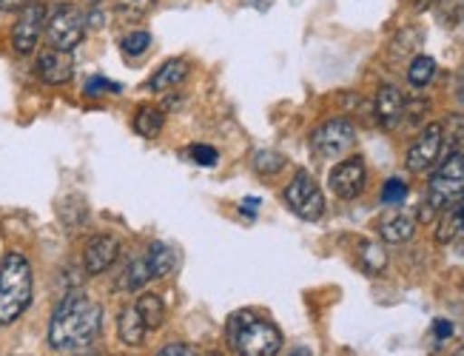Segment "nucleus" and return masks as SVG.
<instances>
[{
    "mask_svg": "<svg viewBox=\"0 0 464 356\" xmlns=\"http://www.w3.org/2000/svg\"><path fill=\"white\" fill-rule=\"evenodd\" d=\"M331 191L339 197V200H356V197L365 191V183H368V168H365V160L362 157H348V160H342L334 166L331 177Z\"/></svg>",
    "mask_w": 464,
    "mask_h": 356,
    "instance_id": "obj_9",
    "label": "nucleus"
},
{
    "mask_svg": "<svg viewBox=\"0 0 464 356\" xmlns=\"http://www.w3.org/2000/svg\"><path fill=\"white\" fill-rule=\"evenodd\" d=\"M188 77V61H183V57H177V61H169L160 66L151 81H149V89L157 91V94H166V91H174L179 83H183Z\"/></svg>",
    "mask_w": 464,
    "mask_h": 356,
    "instance_id": "obj_14",
    "label": "nucleus"
},
{
    "mask_svg": "<svg viewBox=\"0 0 464 356\" xmlns=\"http://www.w3.org/2000/svg\"><path fill=\"white\" fill-rule=\"evenodd\" d=\"M188 154H191V163L203 166V168H211V166H217V160H219L217 149H214V146H206V143L191 146V149H188Z\"/></svg>",
    "mask_w": 464,
    "mask_h": 356,
    "instance_id": "obj_30",
    "label": "nucleus"
},
{
    "mask_svg": "<svg viewBox=\"0 0 464 356\" xmlns=\"http://www.w3.org/2000/svg\"><path fill=\"white\" fill-rule=\"evenodd\" d=\"M441 149H445V143H441V123H430L419 131V137L411 143L408 149V171L413 174H421L436 166V160L441 157Z\"/></svg>",
    "mask_w": 464,
    "mask_h": 356,
    "instance_id": "obj_10",
    "label": "nucleus"
},
{
    "mask_svg": "<svg viewBox=\"0 0 464 356\" xmlns=\"http://www.w3.org/2000/svg\"><path fill=\"white\" fill-rule=\"evenodd\" d=\"M464 200V154H448L428 183V206L439 214Z\"/></svg>",
    "mask_w": 464,
    "mask_h": 356,
    "instance_id": "obj_4",
    "label": "nucleus"
},
{
    "mask_svg": "<svg viewBox=\"0 0 464 356\" xmlns=\"http://www.w3.org/2000/svg\"><path fill=\"white\" fill-rule=\"evenodd\" d=\"M117 91H120V86H117V83H111V81H106V77H92V81L86 83V94H89V97L117 94Z\"/></svg>",
    "mask_w": 464,
    "mask_h": 356,
    "instance_id": "obj_31",
    "label": "nucleus"
},
{
    "mask_svg": "<svg viewBox=\"0 0 464 356\" xmlns=\"http://www.w3.org/2000/svg\"><path fill=\"white\" fill-rule=\"evenodd\" d=\"M291 356H314V353H311L308 348H296V351H294Z\"/></svg>",
    "mask_w": 464,
    "mask_h": 356,
    "instance_id": "obj_38",
    "label": "nucleus"
},
{
    "mask_svg": "<svg viewBox=\"0 0 464 356\" xmlns=\"http://www.w3.org/2000/svg\"><path fill=\"white\" fill-rule=\"evenodd\" d=\"M120 46H123V52L129 54V57H140V54H146L149 52V46H151V34L149 32H129L123 41H120Z\"/></svg>",
    "mask_w": 464,
    "mask_h": 356,
    "instance_id": "obj_28",
    "label": "nucleus"
},
{
    "mask_svg": "<svg viewBox=\"0 0 464 356\" xmlns=\"http://www.w3.org/2000/svg\"><path fill=\"white\" fill-rule=\"evenodd\" d=\"M208 356H217V353H208Z\"/></svg>",
    "mask_w": 464,
    "mask_h": 356,
    "instance_id": "obj_42",
    "label": "nucleus"
},
{
    "mask_svg": "<svg viewBox=\"0 0 464 356\" xmlns=\"http://www.w3.org/2000/svg\"><path fill=\"white\" fill-rule=\"evenodd\" d=\"M24 4H26V0H0V12H14Z\"/></svg>",
    "mask_w": 464,
    "mask_h": 356,
    "instance_id": "obj_35",
    "label": "nucleus"
},
{
    "mask_svg": "<svg viewBox=\"0 0 464 356\" xmlns=\"http://www.w3.org/2000/svg\"><path fill=\"white\" fill-rule=\"evenodd\" d=\"M359 265L365 268V274L371 276H379L388 265V251L382 248L379 243H365L359 248Z\"/></svg>",
    "mask_w": 464,
    "mask_h": 356,
    "instance_id": "obj_23",
    "label": "nucleus"
},
{
    "mask_svg": "<svg viewBox=\"0 0 464 356\" xmlns=\"http://www.w3.org/2000/svg\"><path fill=\"white\" fill-rule=\"evenodd\" d=\"M134 308H137L140 316H143V322H146L149 331L163 328V322H166V303H163V296H160V293H143Z\"/></svg>",
    "mask_w": 464,
    "mask_h": 356,
    "instance_id": "obj_18",
    "label": "nucleus"
},
{
    "mask_svg": "<svg viewBox=\"0 0 464 356\" xmlns=\"http://www.w3.org/2000/svg\"><path fill=\"white\" fill-rule=\"evenodd\" d=\"M405 94H401L396 86H379L376 91V123L382 129H396L401 123V117H405Z\"/></svg>",
    "mask_w": 464,
    "mask_h": 356,
    "instance_id": "obj_13",
    "label": "nucleus"
},
{
    "mask_svg": "<svg viewBox=\"0 0 464 356\" xmlns=\"http://www.w3.org/2000/svg\"><path fill=\"white\" fill-rule=\"evenodd\" d=\"M149 280H151L149 263H146V256H140V260H131L126 265L123 276H120V288H123V291H140Z\"/></svg>",
    "mask_w": 464,
    "mask_h": 356,
    "instance_id": "obj_24",
    "label": "nucleus"
},
{
    "mask_svg": "<svg viewBox=\"0 0 464 356\" xmlns=\"http://www.w3.org/2000/svg\"><path fill=\"white\" fill-rule=\"evenodd\" d=\"M254 168L259 174H266V177L279 174L282 168H285V157H282L279 151H256L254 154Z\"/></svg>",
    "mask_w": 464,
    "mask_h": 356,
    "instance_id": "obj_27",
    "label": "nucleus"
},
{
    "mask_svg": "<svg viewBox=\"0 0 464 356\" xmlns=\"http://www.w3.org/2000/svg\"><path fill=\"white\" fill-rule=\"evenodd\" d=\"M433 331H436V340L439 342H445V340H450V336H453V325L448 320H436L433 322Z\"/></svg>",
    "mask_w": 464,
    "mask_h": 356,
    "instance_id": "obj_33",
    "label": "nucleus"
},
{
    "mask_svg": "<svg viewBox=\"0 0 464 356\" xmlns=\"http://www.w3.org/2000/svg\"><path fill=\"white\" fill-rule=\"evenodd\" d=\"M441 143L450 154H464V114H450L441 123Z\"/></svg>",
    "mask_w": 464,
    "mask_h": 356,
    "instance_id": "obj_21",
    "label": "nucleus"
},
{
    "mask_svg": "<svg viewBox=\"0 0 464 356\" xmlns=\"http://www.w3.org/2000/svg\"><path fill=\"white\" fill-rule=\"evenodd\" d=\"M436 14L445 24H461L464 21V0H436Z\"/></svg>",
    "mask_w": 464,
    "mask_h": 356,
    "instance_id": "obj_29",
    "label": "nucleus"
},
{
    "mask_svg": "<svg viewBox=\"0 0 464 356\" xmlns=\"http://www.w3.org/2000/svg\"><path fill=\"white\" fill-rule=\"evenodd\" d=\"M405 200H408V183L399 180V177H391V180L382 186V203L391 208H399Z\"/></svg>",
    "mask_w": 464,
    "mask_h": 356,
    "instance_id": "obj_26",
    "label": "nucleus"
},
{
    "mask_svg": "<svg viewBox=\"0 0 464 356\" xmlns=\"http://www.w3.org/2000/svg\"><path fill=\"white\" fill-rule=\"evenodd\" d=\"M256 208H259V200H256V197H248V200L239 206V211H246V214H251V216L256 214Z\"/></svg>",
    "mask_w": 464,
    "mask_h": 356,
    "instance_id": "obj_36",
    "label": "nucleus"
},
{
    "mask_svg": "<svg viewBox=\"0 0 464 356\" xmlns=\"http://www.w3.org/2000/svg\"><path fill=\"white\" fill-rule=\"evenodd\" d=\"M453 356H464V348H459V351H456Z\"/></svg>",
    "mask_w": 464,
    "mask_h": 356,
    "instance_id": "obj_39",
    "label": "nucleus"
},
{
    "mask_svg": "<svg viewBox=\"0 0 464 356\" xmlns=\"http://www.w3.org/2000/svg\"><path fill=\"white\" fill-rule=\"evenodd\" d=\"M37 77L49 86H63L74 77V61L72 52H60V49H46L37 57Z\"/></svg>",
    "mask_w": 464,
    "mask_h": 356,
    "instance_id": "obj_12",
    "label": "nucleus"
},
{
    "mask_svg": "<svg viewBox=\"0 0 464 356\" xmlns=\"http://www.w3.org/2000/svg\"><path fill=\"white\" fill-rule=\"evenodd\" d=\"M46 32V6L40 0H26L12 29V49L17 54H32L40 43V34Z\"/></svg>",
    "mask_w": 464,
    "mask_h": 356,
    "instance_id": "obj_8",
    "label": "nucleus"
},
{
    "mask_svg": "<svg viewBox=\"0 0 464 356\" xmlns=\"http://www.w3.org/2000/svg\"><path fill=\"white\" fill-rule=\"evenodd\" d=\"M285 203L299 220H308V223L319 220V216L325 214V197H322L319 183L308 171H296L291 186L285 188Z\"/></svg>",
    "mask_w": 464,
    "mask_h": 356,
    "instance_id": "obj_7",
    "label": "nucleus"
},
{
    "mask_svg": "<svg viewBox=\"0 0 464 356\" xmlns=\"http://www.w3.org/2000/svg\"><path fill=\"white\" fill-rule=\"evenodd\" d=\"M163 129H166V117H163V111H160L157 106H140L137 109V114H134V131L140 134V137H160L163 134Z\"/></svg>",
    "mask_w": 464,
    "mask_h": 356,
    "instance_id": "obj_19",
    "label": "nucleus"
},
{
    "mask_svg": "<svg viewBox=\"0 0 464 356\" xmlns=\"http://www.w3.org/2000/svg\"><path fill=\"white\" fill-rule=\"evenodd\" d=\"M72 356H89V353H72Z\"/></svg>",
    "mask_w": 464,
    "mask_h": 356,
    "instance_id": "obj_40",
    "label": "nucleus"
},
{
    "mask_svg": "<svg viewBox=\"0 0 464 356\" xmlns=\"http://www.w3.org/2000/svg\"><path fill=\"white\" fill-rule=\"evenodd\" d=\"M117 333H120V342H123V345H131V348H140V345H143L149 328H146L143 316L137 313L134 305H129V308L120 311V316H117Z\"/></svg>",
    "mask_w": 464,
    "mask_h": 356,
    "instance_id": "obj_15",
    "label": "nucleus"
},
{
    "mask_svg": "<svg viewBox=\"0 0 464 356\" xmlns=\"http://www.w3.org/2000/svg\"><path fill=\"white\" fill-rule=\"evenodd\" d=\"M146 263H149V271H151V280H166V276L177 265V254L166 243H151L149 254H146Z\"/></svg>",
    "mask_w": 464,
    "mask_h": 356,
    "instance_id": "obj_17",
    "label": "nucleus"
},
{
    "mask_svg": "<svg viewBox=\"0 0 464 356\" xmlns=\"http://www.w3.org/2000/svg\"><path fill=\"white\" fill-rule=\"evenodd\" d=\"M32 303V265L24 254H9L0 265V325L20 320Z\"/></svg>",
    "mask_w": 464,
    "mask_h": 356,
    "instance_id": "obj_3",
    "label": "nucleus"
},
{
    "mask_svg": "<svg viewBox=\"0 0 464 356\" xmlns=\"http://www.w3.org/2000/svg\"><path fill=\"white\" fill-rule=\"evenodd\" d=\"M157 356H197V351L186 342H169Z\"/></svg>",
    "mask_w": 464,
    "mask_h": 356,
    "instance_id": "obj_32",
    "label": "nucleus"
},
{
    "mask_svg": "<svg viewBox=\"0 0 464 356\" xmlns=\"http://www.w3.org/2000/svg\"><path fill=\"white\" fill-rule=\"evenodd\" d=\"M456 101L464 103V66H461L459 74H456Z\"/></svg>",
    "mask_w": 464,
    "mask_h": 356,
    "instance_id": "obj_34",
    "label": "nucleus"
},
{
    "mask_svg": "<svg viewBox=\"0 0 464 356\" xmlns=\"http://www.w3.org/2000/svg\"><path fill=\"white\" fill-rule=\"evenodd\" d=\"M242 4H246V6H254V9H259V12H266V9L274 4V0H242Z\"/></svg>",
    "mask_w": 464,
    "mask_h": 356,
    "instance_id": "obj_37",
    "label": "nucleus"
},
{
    "mask_svg": "<svg viewBox=\"0 0 464 356\" xmlns=\"http://www.w3.org/2000/svg\"><path fill=\"white\" fill-rule=\"evenodd\" d=\"M100 328H103V308H100L92 296L72 291L57 303L52 313L49 345L54 351H66V353L86 351L97 340Z\"/></svg>",
    "mask_w": 464,
    "mask_h": 356,
    "instance_id": "obj_1",
    "label": "nucleus"
},
{
    "mask_svg": "<svg viewBox=\"0 0 464 356\" xmlns=\"http://www.w3.org/2000/svg\"><path fill=\"white\" fill-rule=\"evenodd\" d=\"M228 342L239 356H276L282 351V333L274 322L242 311L228 320Z\"/></svg>",
    "mask_w": 464,
    "mask_h": 356,
    "instance_id": "obj_2",
    "label": "nucleus"
},
{
    "mask_svg": "<svg viewBox=\"0 0 464 356\" xmlns=\"http://www.w3.org/2000/svg\"><path fill=\"white\" fill-rule=\"evenodd\" d=\"M379 234H382V240H385V243H408L411 236L416 234L413 214H405V211L388 214L385 220L379 223Z\"/></svg>",
    "mask_w": 464,
    "mask_h": 356,
    "instance_id": "obj_16",
    "label": "nucleus"
},
{
    "mask_svg": "<svg viewBox=\"0 0 464 356\" xmlns=\"http://www.w3.org/2000/svg\"><path fill=\"white\" fill-rule=\"evenodd\" d=\"M120 256V240L111 234H97L89 240L86 251H83V265H86V274L97 276L109 271Z\"/></svg>",
    "mask_w": 464,
    "mask_h": 356,
    "instance_id": "obj_11",
    "label": "nucleus"
},
{
    "mask_svg": "<svg viewBox=\"0 0 464 356\" xmlns=\"http://www.w3.org/2000/svg\"><path fill=\"white\" fill-rule=\"evenodd\" d=\"M154 6H157V0H114L117 14L126 17V21H140V17H146Z\"/></svg>",
    "mask_w": 464,
    "mask_h": 356,
    "instance_id": "obj_25",
    "label": "nucleus"
},
{
    "mask_svg": "<svg viewBox=\"0 0 464 356\" xmlns=\"http://www.w3.org/2000/svg\"><path fill=\"white\" fill-rule=\"evenodd\" d=\"M425 4H428V0H425ZM419 6H421V0H419Z\"/></svg>",
    "mask_w": 464,
    "mask_h": 356,
    "instance_id": "obj_41",
    "label": "nucleus"
},
{
    "mask_svg": "<svg viewBox=\"0 0 464 356\" xmlns=\"http://www.w3.org/2000/svg\"><path fill=\"white\" fill-rule=\"evenodd\" d=\"M445 216H441L439 223V231H436V240L439 243H450L456 234H464V200L448 211H441Z\"/></svg>",
    "mask_w": 464,
    "mask_h": 356,
    "instance_id": "obj_20",
    "label": "nucleus"
},
{
    "mask_svg": "<svg viewBox=\"0 0 464 356\" xmlns=\"http://www.w3.org/2000/svg\"><path fill=\"white\" fill-rule=\"evenodd\" d=\"M356 146V129L345 117H336V120L322 123L311 134V151L319 160H339Z\"/></svg>",
    "mask_w": 464,
    "mask_h": 356,
    "instance_id": "obj_6",
    "label": "nucleus"
},
{
    "mask_svg": "<svg viewBox=\"0 0 464 356\" xmlns=\"http://www.w3.org/2000/svg\"><path fill=\"white\" fill-rule=\"evenodd\" d=\"M436 77V61L428 54H416L411 61V69H408V83L416 86V89H425L433 83Z\"/></svg>",
    "mask_w": 464,
    "mask_h": 356,
    "instance_id": "obj_22",
    "label": "nucleus"
},
{
    "mask_svg": "<svg viewBox=\"0 0 464 356\" xmlns=\"http://www.w3.org/2000/svg\"><path fill=\"white\" fill-rule=\"evenodd\" d=\"M86 34V14L74 4H57L46 14V37L49 46L60 52H74Z\"/></svg>",
    "mask_w": 464,
    "mask_h": 356,
    "instance_id": "obj_5",
    "label": "nucleus"
}]
</instances>
